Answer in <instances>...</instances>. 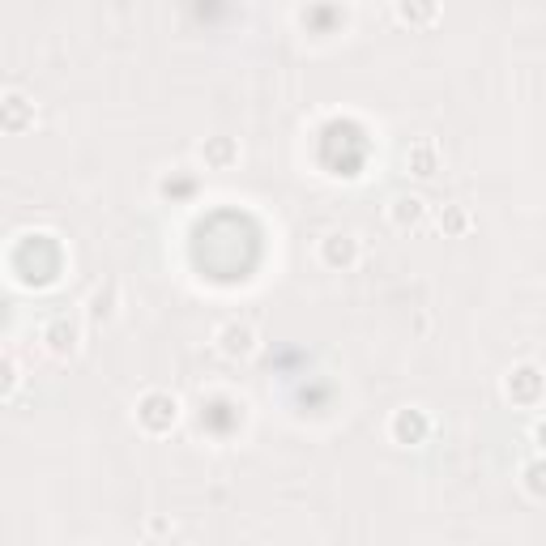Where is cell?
<instances>
[{
    "label": "cell",
    "mask_w": 546,
    "mask_h": 546,
    "mask_svg": "<svg viewBox=\"0 0 546 546\" xmlns=\"http://www.w3.org/2000/svg\"><path fill=\"white\" fill-rule=\"evenodd\" d=\"M440 146H436V137H419L414 146L406 150V171L410 175H419V180H431V175L440 171Z\"/></svg>",
    "instance_id": "8992f818"
},
{
    "label": "cell",
    "mask_w": 546,
    "mask_h": 546,
    "mask_svg": "<svg viewBox=\"0 0 546 546\" xmlns=\"http://www.w3.org/2000/svg\"><path fill=\"white\" fill-rule=\"evenodd\" d=\"M393 13H397V18L406 22V26H427V22H436V18H440V9H436V5H397Z\"/></svg>",
    "instance_id": "4fadbf2b"
},
{
    "label": "cell",
    "mask_w": 546,
    "mask_h": 546,
    "mask_svg": "<svg viewBox=\"0 0 546 546\" xmlns=\"http://www.w3.org/2000/svg\"><path fill=\"white\" fill-rule=\"evenodd\" d=\"M440 227L453 231V235H465V231H470V214H465L461 205H448V210L440 214Z\"/></svg>",
    "instance_id": "5bb4252c"
},
{
    "label": "cell",
    "mask_w": 546,
    "mask_h": 546,
    "mask_svg": "<svg viewBox=\"0 0 546 546\" xmlns=\"http://www.w3.org/2000/svg\"><path fill=\"white\" fill-rule=\"evenodd\" d=\"M214 346H218V355H227V359H248L256 350V329L244 325V320H227V325H218Z\"/></svg>",
    "instance_id": "277c9868"
},
{
    "label": "cell",
    "mask_w": 546,
    "mask_h": 546,
    "mask_svg": "<svg viewBox=\"0 0 546 546\" xmlns=\"http://www.w3.org/2000/svg\"><path fill=\"white\" fill-rule=\"evenodd\" d=\"M521 483H525V491L534 495V500H546V453H542V457H534V461H525Z\"/></svg>",
    "instance_id": "8fae6325"
},
{
    "label": "cell",
    "mask_w": 546,
    "mask_h": 546,
    "mask_svg": "<svg viewBox=\"0 0 546 546\" xmlns=\"http://www.w3.org/2000/svg\"><path fill=\"white\" fill-rule=\"evenodd\" d=\"M359 235L355 231H329L325 239H320V261H325L329 269H355L359 265Z\"/></svg>",
    "instance_id": "3957f363"
},
{
    "label": "cell",
    "mask_w": 546,
    "mask_h": 546,
    "mask_svg": "<svg viewBox=\"0 0 546 546\" xmlns=\"http://www.w3.org/2000/svg\"><path fill=\"white\" fill-rule=\"evenodd\" d=\"M534 444H538L542 453H546V419H538V423H534Z\"/></svg>",
    "instance_id": "2e32d148"
},
{
    "label": "cell",
    "mask_w": 546,
    "mask_h": 546,
    "mask_svg": "<svg viewBox=\"0 0 546 546\" xmlns=\"http://www.w3.org/2000/svg\"><path fill=\"white\" fill-rule=\"evenodd\" d=\"M116 282H107V286H99V291L90 295V320H111L116 316Z\"/></svg>",
    "instance_id": "7c38bea8"
},
{
    "label": "cell",
    "mask_w": 546,
    "mask_h": 546,
    "mask_svg": "<svg viewBox=\"0 0 546 546\" xmlns=\"http://www.w3.org/2000/svg\"><path fill=\"white\" fill-rule=\"evenodd\" d=\"M5 128L9 133H22V128L35 120V103H26V94L22 90H5Z\"/></svg>",
    "instance_id": "9c48e42d"
},
{
    "label": "cell",
    "mask_w": 546,
    "mask_h": 546,
    "mask_svg": "<svg viewBox=\"0 0 546 546\" xmlns=\"http://www.w3.org/2000/svg\"><path fill=\"white\" fill-rule=\"evenodd\" d=\"M389 431H393V440H397V444H419V440L427 436V419H423V410H397V414H393V423H389Z\"/></svg>",
    "instance_id": "ba28073f"
},
{
    "label": "cell",
    "mask_w": 546,
    "mask_h": 546,
    "mask_svg": "<svg viewBox=\"0 0 546 546\" xmlns=\"http://www.w3.org/2000/svg\"><path fill=\"white\" fill-rule=\"evenodd\" d=\"M13 389H18V363H13V355H5V397H13Z\"/></svg>",
    "instance_id": "9a60e30c"
},
{
    "label": "cell",
    "mask_w": 546,
    "mask_h": 546,
    "mask_svg": "<svg viewBox=\"0 0 546 546\" xmlns=\"http://www.w3.org/2000/svg\"><path fill=\"white\" fill-rule=\"evenodd\" d=\"M137 423L146 431H154V436H163V431H171L175 423H180V401H175L171 393H163V389L146 393L137 401Z\"/></svg>",
    "instance_id": "6da1fadb"
},
{
    "label": "cell",
    "mask_w": 546,
    "mask_h": 546,
    "mask_svg": "<svg viewBox=\"0 0 546 546\" xmlns=\"http://www.w3.org/2000/svg\"><path fill=\"white\" fill-rule=\"evenodd\" d=\"M504 389H508V397L517 401V406H534V401L546 393V376L538 372L534 363H517V367L508 372V384H504Z\"/></svg>",
    "instance_id": "5b68a950"
},
{
    "label": "cell",
    "mask_w": 546,
    "mask_h": 546,
    "mask_svg": "<svg viewBox=\"0 0 546 546\" xmlns=\"http://www.w3.org/2000/svg\"><path fill=\"white\" fill-rule=\"evenodd\" d=\"M43 346H47V355H56V359H73L77 350H82V320L69 312L52 316L43 325Z\"/></svg>",
    "instance_id": "7a4b0ae2"
},
{
    "label": "cell",
    "mask_w": 546,
    "mask_h": 546,
    "mask_svg": "<svg viewBox=\"0 0 546 546\" xmlns=\"http://www.w3.org/2000/svg\"><path fill=\"white\" fill-rule=\"evenodd\" d=\"M427 218V201L419 197V192H397V197L389 201V222L401 231H410V227H419V222Z\"/></svg>",
    "instance_id": "52a82bcc"
},
{
    "label": "cell",
    "mask_w": 546,
    "mask_h": 546,
    "mask_svg": "<svg viewBox=\"0 0 546 546\" xmlns=\"http://www.w3.org/2000/svg\"><path fill=\"white\" fill-rule=\"evenodd\" d=\"M201 158H205V167L227 171V167L235 163V158H239V146H235L231 137H210V141L201 146Z\"/></svg>",
    "instance_id": "30bf717a"
}]
</instances>
